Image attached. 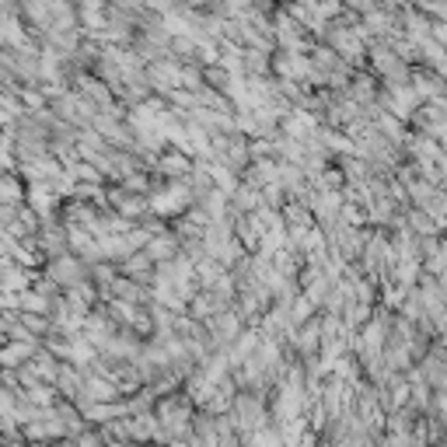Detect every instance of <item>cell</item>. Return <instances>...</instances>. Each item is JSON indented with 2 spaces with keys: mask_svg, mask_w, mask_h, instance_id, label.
Returning <instances> with one entry per match:
<instances>
[{
  "mask_svg": "<svg viewBox=\"0 0 447 447\" xmlns=\"http://www.w3.org/2000/svg\"><path fill=\"white\" fill-rule=\"evenodd\" d=\"M39 217H52L56 206H60V192H56L49 182H28V199H25Z\"/></svg>",
  "mask_w": 447,
  "mask_h": 447,
  "instance_id": "6da1fadb",
  "label": "cell"
},
{
  "mask_svg": "<svg viewBox=\"0 0 447 447\" xmlns=\"http://www.w3.org/2000/svg\"><path fill=\"white\" fill-rule=\"evenodd\" d=\"M35 353V339H8L0 346V367H21Z\"/></svg>",
  "mask_w": 447,
  "mask_h": 447,
  "instance_id": "7a4b0ae2",
  "label": "cell"
},
{
  "mask_svg": "<svg viewBox=\"0 0 447 447\" xmlns=\"http://www.w3.org/2000/svg\"><path fill=\"white\" fill-rule=\"evenodd\" d=\"M25 199H28V186H25L14 172H4V168H0V203L21 206Z\"/></svg>",
  "mask_w": 447,
  "mask_h": 447,
  "instance_id": "3957f363",
  "label": "cell"
},
{
  "mask_svg": "<svg viewBox=\"0 0 447 447\" xmlns=\"http://www.w3.org/2000/svg\"><path fill=\"white\" fill-rule=\"evenodd\" d=\"M147 255L157 259V262H161V259H172V255H175V241H172V238H157V241L147 245Z\"/></svg>",
  "mask_w": 447,
  "mask_h": 447,
  "instance_id": "277c9868",
  "label": "cell"
},
{
  "mask_svg": "<svg viewBox=\"0 0 447 447\" xmlns=\"http://www.w3.org/2000/svg\"><path fill=\"white\" fill-rule=\"evenodd\" d=\"M0 311H18V294L8 287H0Z\"/></svg>",
  "mask_w": 447,
  "mask_h": 447,
  "instance_id": "5b68a950",
  "label": "cell"
},
{
  "mask_svg": "<svg viewBox=\"0 0 447 447\" xmlns=\"http://www.w3.org/2000/svg\"><path fill=\"white\" fill-rule=\"evenodd\" d=\"M0 11H11V14H14L18 8H14V0H0Z\"/></svg>",
  "mask_w": 447,
  "mask_h": 447,
  "instance_id": "8992f818",
  "label": "cell"
}]
</instances>
